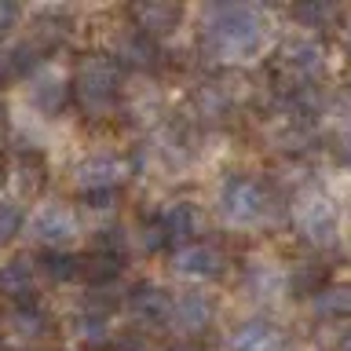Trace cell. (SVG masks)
Instances as JSON below:
<instances>
[{
    "mask_svg": "<svg viewBox=\"0 0 351 351\" xmlns=\"http://www.w3.org/2000/svg\"><path fill=\"white\" fill-rule=\"evenodd\" d=\"M271 15L252 4H216L202 19V55L223 66L256 62L271 44Z\"/></svg>",
    "mask_w": 351,
    "mask_h": 351,
    "instance_id": "cell-1",
    "label": "cell"
},
{
    "mask_svg": "<svg viewBox=\"0 0 351 351\" xmlns=\"http://www.w3.org/2000/svg\"><path fill=\"white\" fill-rule=\"evenodd\" d=\"M121 92H125V70L110 55H84L73 66L70 95L84 110V117H92V121L114 117L121 106Z\"/></svg>",
    "mask_w": 351,
    "mask_h": 351,
    "instance_id": "cell-2",
    "label": "cell"
},
{
    "mask_svg": "<svg viewBox=\"0 0 351 351\" xmlns=\"http://www.w3.org/2000/svg\"><path fill=\"white\" fill-rule=\"evenodd\" d=\"M29 241H37L48 252H70L81 241V213L70 202H40L22 223Z\"/></svg>",
    "mask_w": 351,
    "mask_h": 351,
    "instance_id": "cell-3",
    "label": "cell"
},
{
    "mask_svg": "<svg viewBox=\"0 0 351 351\" xmlns=\"http://www.w3.org/2000/svg\"><path fill=\"white\" fill-rule=\"evenodd\" d=\"M267 205H271L267 186L252 176H227L216 197V208L227 227H256L267 216Z\"/></svg>",
    "mask_w": 351,
    "mask_h": 351,
    "instance_id": "cell-4",
    "label": "cell"
},
{
    "mask_svg": "<svg viewBox=\"0 0 351 351\" xmlns=\"http://www.w3.org/2000/svg\"><path fill=\"white\" fill-rule=\"evenodd\" d=\"M293 227L311 245H333L340 234V213L322 191H304L293 202Z\"/></svg>",
    "mask_w": 351,
    "mask_h": 351,
    "instance_id": "cell-5",
    "label": "cell"
},
{
    "mask_svg": "<svg viewBox=\"0 0 351 351\" xmlns=\"http://www.w3.org/2000/svg\"><path fill=\"white\" fill-rule=\"evenodd\" d=\"M128 180H132V161L114 150L88 154V158L73 165V186L81 194H110V191H121Z\"/></svg>",
    "mask_w": 351,
    "mask_h": 351,
    "instance_id": "cell-6",
    "label": "cell"
},
{
    "mask_svg": "<svg viewBox=\"0 0 351 351\" xmlns=\"http://www.w3.org/2000/svg\"><path fill=\"white\" fill-rule=\"evenodd\" d=\"M66 103H70V73L59 62L44 59L26 77V106L40 117H55L66 110Z\"/></svg>",
    "mask_w": 351,
    "mask_h": 351,
    "instance_id": "cell-7",
    "label": "cell"
},
{
    "mask_svg": "<svg viewBox=\"0 0 351 351\" xmlns=\"http://www.w3.org/2000/svg\"><path fill=\"white\" fill-rule=\"evenodd\" d=\"M326 66H329V55H326V44L318 40V37L293 40L289 48H285V55H282V70L293 81L289 88H285V95L300 92V88H311L318 77L326 73Z\"/></svg>",
    "mask_w": 351,
    "mask_h": 351,
    "instance_id": "cell-8",
    "label": "cell"
},
{
    "mask_svg": "<svg viewBox=\"0 0 351 351\" xmlns=\"http://www.w3.org/2000/svg\"><path fill=\"white\" fill-rule=\"evenodd\" d=\"M213 315H216V304L208 293H176L172 296V307H169V318L165 326L172 329L176 337H197L213 326Z\"/></svg>",
    "mask_w": 351,
    "mask_h": 351,
    "instance_id": "cell-9",
    "label": "cell"
},
{
    "mask_svg": "<svg viewBox=\"0 0 351 351\" xmlns=\"http://www.w3.org/2000/svg\"><path fill=\"white\" fill-rule=\"evenodd\" d=\"M169 267H172V274H180V278L213 282V278H219V274L227 271V256L216 245H208V241H194V245L172 249Z\"/></svg>",
    "mask_w": 351,
    "mask_h": 351,
    "instance_id": "cell-10",
    "label": "cell"
},
{
    "mask_svg": "<svg viewBox=\"0 0 351 351\" xmlns=\"http://www.w3.org/2000/svg\"><path fill=\"white\" fill-rule=\"evenodd\" d=\"M110 59L121 70L125 66H132V70H154L161 51H158V40H150L147 33H139L136 26H121L117 33H110Z\"/></svg>",
    "mask_w": 351,
    "mask_h": 351,
    "instance_id": "cell-11",
    "label": "cell"
},
{
    "mask_svg": "<svg viewBox=\"0 0 351 351\" xmlns=\"http://www.w3.org/2000/svg\"><path fill=\"white\" fill-rule=\"evenodd\" d=\"M158 223L165 230V238H169V245H194L197 234L205 230V213L197 202H169L161 208Z\"/></svg>",
    "mask_w": 351,
    "mask_h": 351,
    "instance_id": "cell-12",
    "label": "cell"
},
{
    "mask_svg": "<svg viewBox=\"0 0 351 351\" xmlns=\"http://www.w3.org/2000/svg\"><path fill=\"white\" fill-rule=\"evenodd\" d=\"M125 304H128V315L136 318L139 326H165L169 318V307H172V293L161 289L154 282H139L125 293Z\"/></svg>",
    "mask_w": 351,
    "mask_h": 351,
    "instance_id": "cell-13",
    "label": "cell"
},
{
    "mask_svg": "<svg viewBox=\"0 0 351 351\" xmlns=\"http://www.w3.org/2000/svg\"><path fill=\"white\" fill-rule=\"evenodd\" d=\"M0 329L15 340V344H37V340H44L48 337V329H51V322H48V315L40 311L37 304H11L4 315H0Z\"/></svg>",
    "mask_w": 351,
    "mask_h": 351,
    "instance_id": "cell-14",
    "label": "cell"
},
{
    "mask_svg": "<svg viewBox=\"0 0 351 351\" xmlns=\"http://www.w3.org/2000/svg\"><path fill=\"white\" fill-rule=\"evenodd\" d=\"M121 114H125V121H132V125H139V128H150V125H158L161 114H165V95H161V88L158 84H132L121 92Z\"/></svg>",
    "mask_w": 351,
    "mask_h": 351,
    "instance_id": "cell-15",
    "label": "cell"
},
{
    "mask_svg": "<svg viewBox=\"0 0 351 351\" xmlns=\"http://www.w3.org/2000/svg\"><path fill=\"white\" fill-rule=\"evenodd\" d=\"M128 15H132V26H136L139 33H147L150 40H161V37H169V33L180 29L183 8L180 4H165V0H147V4H132Z\"/></svg>",
    "mask_w": 351,
    "mask_h": 351,
    "instance_id": "cell-16",
    "label": "cell"
},
{
    "mask_svg": "<svg viewBox=\"0 0 351 351\" xmlns=\"http://www.w3.org/2000/svg\"><path fill=\"white\" fill-rule=\"evenodd\" d=\"M238 103V92H230L227 81H202L191 92V114L197 121H223L230 114V106Z\"/></svg>",
    "mask_w": 351,
    "mask_h": 351,
    "instance_id": "cell-17",
    "label": "cell"
},
{
    "mask_svg": "<svg viewBox=\"0 0 351 351\" xmlns=\"http://www.w3.org/2000/svg\"><path fill=\"white\" fill-rule=\"evenodd\" d=\"M40 55H44V51H40L29 37L0 44V84H8V81H26V77L44 62Z\"/></svg>",
    "mask_w": 351,
    "mask_h": 351,
    "instance_id": "cell-18",
    "label": "cell"
},
{
    "mask_svg": "<svg viewBox=\"0 0 351 351\" xmlns=\"http://www.w3.org/2000/svg\"><path fill=\"white\" fill-rule=\"evenodd\" d=\"M241 282H245V293L256 296V300H278V296L289 289V274L271 260H252Z\"/></svg>",
    "mask_w": 351,
    "mask_h": 351,
    "instance_id": "cell-19",
    "label": "cell"
},
{
    "mask_svg": "<svg viewBox=\"0 0 351 351\" xmlns=\"http://www.w3.org/2000/svg\"><path fill=\"white\" fill-rule=\"evenodd\" d=\"M4 183L11 186V202H26V197H33L40 191V183H44V165H40V158L37 154H19L15 161L4 169Z\"/></svg>",
    "mask_w": 351,
    "mask_h": 351,
    "instance_id": "cell-20",
    "label": "cell"
},
{
    "mask_svg": "<svg viewBox=\"0 0 351 351\" xmlns=\"http://www.w3.org/2000/svg\"><path fill=\"white\" fill-rule=\"evenodd\" d=\"M154 158L161 161L165 172H180L186 169V161H191V139H186L183 128L176 125H161L158 132H154Z\"/></svg>",
    "mask_w": 351,
    "mask_h": 351,
    "instance_id": "cell-21",
    "label": "cell"
},
{
    "mask_svg": "<svg viewBox=\"0 0 351 351\" xmlns=\"http://www.w3.org/2000/svg\"><path fill=\"white\" fill-rule=\"evenodd\" d=\"M282 333L263 318H252V322H241L234 333L227 337V351H282Z\"/></svg>",
    "mask_w": 351,
    "mask_h": 351,
    "instance_id": "cell-22",
    "label": "cell"
},
{
    "mask_svg": "<svg viewBox=\"0 0 351 351\" xmlns=\"http://www.w3.org/2000/svg\"><path fill=\"white\" fill-rule=\"evenodd\" d=\"M37 260L29 256H15L8 263H0V296H8V300H19L22 296L33 293V285H37Z\"/></svg>",
    "mask_w": 351,
    "mask_h": 351,
    "instance_id": "cell-23",
    "label": "cell"
},
{
    "mask_svg": "<svg viewBox=\"0 0 351 351\" xmlns=\"http://www.w3.org/2000/svg\"><path fill=\"white\" fill-rule=\"evenodd\" d=\"M311 307L318 318H351V282L326 285L311 296Z\"/></svg>",
    "mask_w": 351,
    "mask_h": 351,
    "instance_id": "cell-24",
    "label": "cell"
},
{
    "mask_svg": "<svg viewBox=\"0 0 351 351\" xmlns=\"http://www.w3.org/2000/svg\"><path fill=\"white\" fill-rule=\"evenodd\" d=\"M37 271H44L55 282H73V278H84V256H73V252H44L37 260Z\"/></svg>",
    "mask_w": 351,
    "mask_h": 351,
    "instance_id": "cell-25",
    "label": "cell"
},
{
    "mask_svg": "<svg viewBox=\"0 0 351 351\" xmlns=\"http://www.w3.org/2000/svg\"><path fill=\"white\" fill-rule=\"evenodd\" d=\"M73 337L77 344H88V348H99L110 340V318L99 315V311H81L73 318Z\"/></svg>",
    "mask_w": 351,
    "mask_h": 351,
    "instance_id": "cell-26",
    "label": "cell"
},
{
    "mask_svg": "<svg viewBox=\"0 0 351 351\" xmlns=\"http://www.w3.org/2000/svg\"><path fill=\"white\" fill-rule=\"evenodd\" d=\"M128 245H132V234H128L125 227H103V230H95V238H92L95 256L117 260V263L128 256Z\"/></svg>",
    "mask_w": 351,
    "mask_h": 351,
    "instance_id": "cell-27",
    "label": "cell"
},
{
    "mask_svg": "<svg viewBox=\"0 0 351 351\" xmlns=\"http://www.w3.org/2000/svg\"><path fill=\"white\" fill-rule=\"evenodd\" d=\"M337 15H340V11L333 4H318V0H315V4H296L293 8V19L304 22L307 29H326L329 22H337Z\"/></svg>",
    "mask_w": 351,
    "mask_h": 351,
    "instance_id": "cell-28",
    "label": "cell"
},
{
    "mask_svg": "<svg viewBox=\"0 0 351 351\" xmlns=\"http://www.w3.org/2000/svg\"><path fill=\"white\" fill-rule=\"evenodd\" d=\"M22 223H26L22 205L11 202V197H0V245H8L15 234H22Z\"/></svg>",
    "mask_w": 351,
    "mask_h": 351,
    "instance_id": "cell-29",
    "label": "cell"
},
{
    "mask_svg": "<svg viewBox=\"0 0 351 351\" xmlns=\"http://www.w3.org/2000/svg\"><path fill=\"white\" fill-rule=\"evenodd\" d=\"M322 278H326V271H318V267H311V263H304L300 271L289 274V289H293L296 296H315L318 289H322Z\"/></svg>",
    "mask_w": 351,
    "mask_h": 351,
    "instance_id": "cell-30",
    "label": "cell"
},
{
    "mask_svg": "<svg viewBox=\"0 0 351 351\" xmlns=\"http://www.w3.org/2000/svg\"><path fill=\"white\" fill-rule=\"evenodd\" d=\"M165 245H169V238H165V230H161L158 219H154V223H143V230H139V249L158 252V249H165Z\"/></svg>",
    "mask_w": 351,
    "mask_h": 351,
    "instance_id": "cell-31",
    "label": "cell"
},
{
    "mask_svg": "<svg viewBox=\"0 0 351 351\" xmlns=\"http://www.w3.org/2000/svg\"><path fill=\"white\" fill-rule=\"evenodd\" d=\"M26 19V11L19 4H11V0H0V37H8L11 29H19V22Z\"/></svg>",
    "mask_w": 351,
    "mask_h": 351,
    "instance_id": "cell-32",
    "label": "cell"
},
{
    "mask_svg": "<svg viewBox=\"0 0 351 351\" xmlns=\"http://www.w3.org/2000/svg\"><path fill=\"white\" fill-rule=\"evenodd\" d=\"M110 351H150V340L143 333H121L114 344H110Z\"/></svg>",
    "mask_w": 351,
    "mask_h": 351,
    "instance_id": "cell-33",
    "label": "cell"
},
{
    "mask_svg": "<svg viewBox=\"0 0 351 351\" xmlns=\"http://www.w3.org/2000/svg\"><path fill=\"white\" fill-rule=\"evenodd\" d=\"M114 205H117V191H110V194H84V208H92V213H110Z\"/></svg>",
    "mask_w": 351,
    "mask_h": 351,
    "instance_id": "cell-34",
    "label": "cell"
},
{
    "mask_svg": "<svg viewBox=\"0 0 351 351\" xmlns=\"http://www.w3.org/2000/svg\"><path fill=\"white\" fill-rule=\"evenodd\" d=\"M169 351H202V348H194V344H172Z\"/></svg>",
    "mask_w": 351,
    "mask_h": 351,
    "instance_id": "cell-35",
    "label": "cell"
},
{
    "mask_svg": "<svg viewBox=\"0 0 351 351\" xmlns=\"http://www.w3.org/2000/svg\"><path fill=\"white\" fill-rule=\"evenodd\" d=\"M337 351H351V333L344 337V340H340V344H337Z\"/></svg>",
    "mask_w": 351,
    "mask_h": 351,
    "instance_id": "cell-36",
    "label": "cell"
},
{
    "mask_svg": "<svg viewBox=\"0 0 351 351\" xmlns=\"http://www.w3.org/2000/svg\"><path fill=\"white\" fill-rule=\"evenodd\" d=\"M344 37H348V51H351V19H348V29H344Z\"/></svg>",
    "mask_w": 351,
    "mask_h": 351,
    "instance_id": "cell-37",
    "label": "cell"
},
{
    "mask_svg": "<svg viewBox=\"0 0 351 351\" xmlns=\"http://www.w3.org/2000/svg\"><path fill=\"white\" fill-rule=\"evenodd\" d=\"M0 183H4V161H0Z\"/></svg>",
    "mask_w": 351,
    "mask_h": 351,
    "instance_id": "cell-38",
    "label": "cell"
},
{
    "mask_svg": "<svg viewBox=\"0 0 351 351\" xmlns=\"http://www.w3.org/2000/svg\"><path fill=\"white\" fill-rule=\"evenodd\" d=\"M0 351H4V344H0Z\"/></svg>",
    "mask_w": 351,
    "mask_h": 351,
    "instance_id": "cell-39",
    "label": "cell"
}]
</instances>
